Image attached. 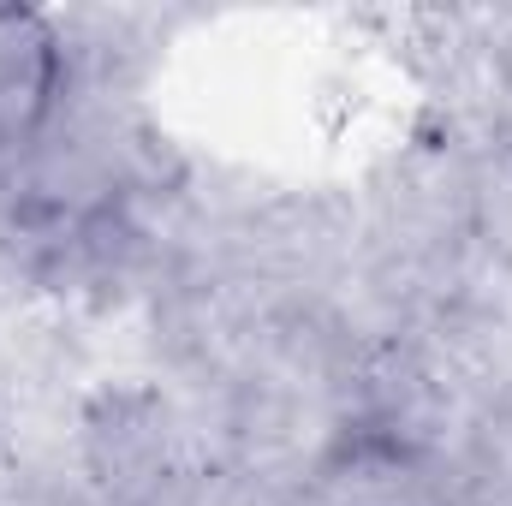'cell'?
Returning <instances> with one entry per match:
<instances>
[{"label":"cell","mask_w":512,"mask_h":506,"mask_svg":"<svg viewBox=\"0 0 512 506\" xmlns=\"http://www.w3.org/2000/svg\"><path fill=\"white\" fill-rule=\"evenodd\" d=\"M66 90L60 24L36 6L0 0V173L48 131Z\"/></svg>","instance_id":"1"}]
</instances>
